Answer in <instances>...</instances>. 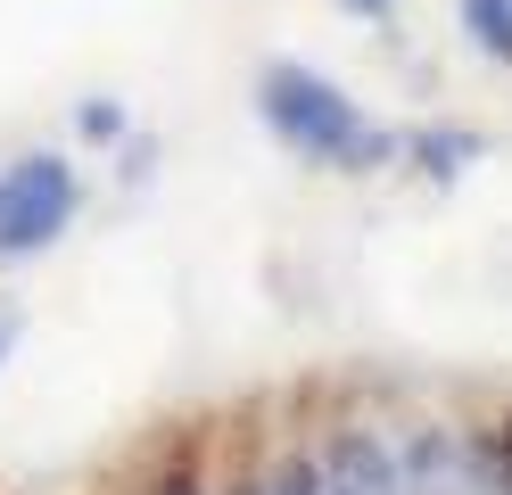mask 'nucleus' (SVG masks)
I'll return each mask as SVG.
<instances>
[{
  "label": "nucleus",
  "instance_id": "nucleus-7",
  "mask_svg": "<svg viewBox=\"0 0 512 495\" xmlns=\"http://www.w3.org/2000/svg\"><path fill=\"white\" fill-rule=\"evenodd\" d=\"M17 330H25V314L9 306V297H0V363H9V347H17Z\"/></svg>",
  "mask_w": 512,
  "mask_h": 495
},
{
  "label": "nucleus",
  "instance_id": "nucleus-8",
  "mask_svg": "<svg viewBox=\"0 0 512 495\" xmlns=\"http://www.w3.org/2000/svg\"><path fill=\"white\" fill-rule=\"evenodd\" d=\"M504 487H512V421H504Z\"/></svg>",
  "mask_w": 512,
  "mask_h": 495
},
{
  "label": "nucleus",
  "instance_id": "nucleus-6",
  "mask_svg": "<svg viewBox=\"0 0 512 495\" xmlns=\"http://www.w3.org/2000/svg\"><path fill=\"white\" fill-rule=\"evenodd\" d=\"M463 33L488 58H512V0H463Z\"/></svg>",
  "mask_w": 512,
  "mask_h": 495
},
{
  "label": "nucleus",
  "instance_id": "nucleus-2",
  "mask_svg": "<svg viewBox=\"0 0 512 495\" xmlns=\"http://www.w3.org/2000/svg\"><path fill=\"white\" fill-rule=\"evenodd\" d=\"M75 165L67 157H17L0 174V264L17 256H42L58 231L75 223Z\"/></svg>",
  "mask_w": 512,
  "mask_h": 495
},
{
  "label": "nucleus",
  "instance_id": "nucleus-5",
  "mask_svg": "<svg viewBox=\"0 0 512 495\" xmlns=\"http://www.w3.org/2000/svg\"><path fill=\"white\" fill-rule=\"evenodd\" d=\"M413 157H422V174L430 182H455L463 174V165L479 157V141H471V132H413V141H405Z\"/></svg>",
  "mask_w": 512,
  "mask_h": 495
},
{
  "label": "nucleus",
  "instance_id": "nucleus-1",
  "mask_svg": "<svg viewBox=\"0 0 512 495\" xmlns=\"http://www.w3.org/2000/svg\"><path fill=\"white\" fill-rule=\"evenodd\" d=\"M256 116H265L298 157L339 165V174H372V165L397 157V132L389 124H372L339 83H323L314 66H290V58L256 75Z\"/></svg>",
  "mask_w": 512,
  "mask_h": 495
},
{
  "label": "nucleus",
  "instance_id": "nucleus-3",
  "mask_svg": "<svg viewBox=\"0 0 512 495\" xmlns=\"http://www.w3.org/2000/svg\"><path fill=\"white\" fill-rule=\"evenodd\" d=\"M397 495H488V462L455 429H422L397 454Z\"/></svg>",
  "mask_w": 512,
  "mask_h": 495
},
{
  "label": "nucleus",
  "instance_id": "nucleus-4",
  "mask_svg": "<svg viewBox=\"0 0 512 495\" xmlns=\"http://www.w3.org/2000/svg\"><path fill=\"white\" fill-rule=\"evenodd\" d=\"M306 479H314V495H397V454L372 429H331L306 454Z\"/></svg>",
  "mask_w": 512,
  "mask_h": 495
},
{
  "label": "nucleus",
  "instance_id": "nucleus-9",
  "mask_svg": "<svg viewBox=\"0 0 512 495\" xmlns=\"http://www.w3.org/2000/svg\"><path fill=\"white\" fill-rule=\"evenodd\" d=\"M347 9H389V0H347Z\"/></svg>",
  "mask_w": 512,
  "mask_h": 495
}]
</instances>
